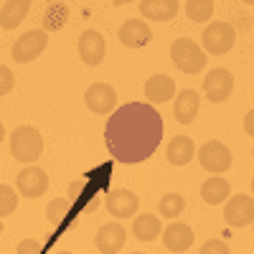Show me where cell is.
Segmentation results:
<instances>
[{"label":"cell","mask_w":254,"mask_h":254,"mask_svg":"<svg viewBox=\"0 0 254 254\" xmlns=\"http://www.w3.org/2000/svg\"><path fill=\"white\" fill-rule=\"evenodd\" d=\"M13 84H15L13 71H10L8 66H0V97L10 94V92H13Z\"/></svg>","instance_id":"83f0119b"},{"label":"cell","mask_w":254,"mask_h":254,"mask_svg":"<svg viewBox=\"0 0 254 254\" xmlns=\"http://www.w3.org/2000/svg\"><path fill=\"white\" fill-rule=\"evenodd\" d=\"M84 102H87V107L94 112V115H110L115 107H117V92L110 87V84L104 81H97L87 89L84 94Z\"/></svg>","instance_id":"30bf717a"},{"label":"cell","mask_w":254,"mask_h":254,"mask_svg":"<svg viewBox=\"0 0 254 254\" xmlns=\"http://www.w3.org/2000/svg\"><path fill=\"white\" fill-rule=\"evenodd\" d=\"M242 3H244V5H254V0H242Z\"/></svg>","instance_id":"d6a6232c"},{"label":"cell","mask_w":254,"mask_h":254,"mask_svg":"<svg viewBox=\"0 0 254 254\" xmlns=\"http://www.w3.org/2000/svg\"><path fill=\"white\" fill-rule=\"evenodd\" d=\"M198 163H201V168H206L208 173L221 176V173H226L231 168V150L219 140H208V142H203L198 147Z\"/></svg>","instance_id":"5b68a950"},{"label":"cell","mask_w":254,"mask_h":254,"mask_svg":"<svg viewBox=\"0 0 254 254\" xmlns=\"http://www.w3.org/2000/svg\"><path fill=\"white\" fill-rule=\"evenodd\" d=\"M5 140V130H3V122H0V142Z\"/></svg>","instance_id":"1f68e13d"},{"label":"cell","mask_w":254,"mask_h":254,"mask_svg":"<svg viewBox=\"0 0 254 254\" xmlns=\"http://www.w3.org/2000/svg\"><path fill=\"white\" fill-rule=\"evenodd\" d=\"M178 0H140V13L147 20H171L178 13Z\"/></svg>","instance_id":"ac0fdd59"},{"label":"cell","mask_w":254,"mask_h":254,"mask_svg":"<svg viewBox=\"0 0 254 254\" xmlns=\"http://www.w3.org/2000/svg\"><path fill=\"white\" fill-rule=\"evenodd\" d=\"M229 181H224L221 176H214V178H208L203 186H201V198L208 203V206H219L229 198Z\"/></svg>","instance_id":"44dd1931"},{"label":"cell","mask_w":254,"mask_h":254,"mask_svg":"<svg viewBox=\"0 0 254 254\" xmlns=\"http://www.w3.org/2000/svg\"><path fill=\"white\" fill-rule=\"evenodd\" d=\"M252 193H254V178H252Z\"/></svg>","instance_id":"d590c367"},{"label":"cell","mask_w":254,"mask_h":254,"mask_svg":"<svg viewBox=\"0 0 254 254\" xmlns=\"http://www.w3.org/2000/svg\"><path fill=\"white\" fill-rule=\"evenodd\" d=\"M104 51H107V44L99 31H84L79 36V56L87 66H99L104 61Z\"/></svg>","instance_id":"7c38bea8"},{"label":"cell","mask_w":254,"mask_h":254,"mask_svg":"<svg viewBox=\"0 0 254 254\" xmlns=\"http://www.w3.org/2000/svg\"><path fill=\"white\" fill-rule=\"evenodd\" d=\"M15 208H18V196H15V190H13L10 186H3V183H0V219L10 216Z\"/></svg>","instance_id":"484cf974"},{"label":"cell","mask_w":254,"mask_h":254,"mask_svg":"<svg viewBox=\"0 0 254 254\" xmlns=\"http://www.w3.org/2000/svg\"><path fill=\"white\" fill-rule=\"evenodd\" d=\"M56 254H71V252H56Z\"/></svg>","instance_id":"e575fe53"},{"label":"cell","mask_w":254,"mask_h":254,"mask_svg":"<svg viewBox=\"0 0 254 254\" xmlns=\"http://www.w3.org/2000/svg\"><path fill=\"white\" fill-rule=\"evenodd\" d=\"M171 59L183 74H198L206 66V51L196 46L190 38H178L171 46Z\"/></svg>","instance_id":"3957f363"},{"label":"cell","mask_w":254,"mask_h":254,"mask_svg":"<svg viewBox=\"0 0 254 254\" xmlns=\"http://www.w3.org/2000/svg\"><path fill=\"white\" fill-rule=\"evenodd\" d=\"M198 104H201L198 92H193V89L178 92V97H176V120L181 125H190L198 115Z\"/></svg>","instance_id":"ffe728a7"},{"label":"cell","mask_w":254,"mask_h":254,"mask_svg":"<svg viewBox=\"0 0 254 254\" xmlns=\"http://www.w3.org/2000/svg\"><path fill=\"white\" fill-rule=\"evenodd\" d=\"M69 211H71V201H66V198H54V201L46 206V219H49L54 226H64V221H66V216H69Z\"/></svg>","instance_id":"d4e9b609"},{"label":"cell","mask_w":254,"mask_h":254,"mask_svg":"<svg viewBox=\"0 0 254 254\" xmlns=\"http://www.w3.org/2000/svg\"><path fill=\"white\" fill-rule=\"evenodd\" d=\"M237 31L234 26H229L226 20H214L203 28V51L211 56H224L234 49Z\"/></svg>","instance_id":"277c9868"},{"label":"cell","mask_w":254,"mask_h":254,"mask_svg":"<svg viewBox=\"0 0 254 254\" xmlns=\"http://www.w3.org/2000/svg\"><path fill=\"white\" fill-rule=\"evenodd\" d=\"M110 3H115V5H127V3H132V0H110Z\"/></svg>","instance_id":"4dcf8cb0"},{"label":"cell","mask_w":254,"mask_h":254,"mask_svg":"<svg viewBox=\"0 0 254 254\" xmlns=\"http://www.w3.org/2000/svg\"><path fill=\"white\" fill-rule=\"evenodd\" d=\"M165 155H168V163H173V165H188L196 155V145L186 135H176L171 142H168Z\"/></svg>","instance_id":"e0dca14e"},{"label":"cell","mask_w":254,"mask_h":254,"mask_svg":"<svg viewBox=\"0 0 254 254\" xmlns=\"http://www.w3.org/2000/svg\"><path fill=\"white\" fill-rule=\"evenodd\" d=\"M49 46V38H46V31H28L26 36H20L13 46V59L18 64H28L33 59H38L41 54L46 51Z\"/></svg>","instance_id":"52a82bcc"},{"label":"cell","mask_w":254,"mask_h":254,"mask_svg":"<svg viewBox=\"0 0 254 254\" xmlns=\"http://www.w3.org/2000/svg\"><path fill=\"white\" fill-rule=\"evenodd\" d=\"M132 234H135V239H140V242H153V239H158V237L163 234V224H160V219L153 216V214H142V216H137L135 224H132Z\"/></svg>","instance_id":"7402d4cb"},{"label":"cell","mask_w":254,"mask_h":254,"mask_svg":"<svg viewBox=\"0 0 254 254\" xmlns=\"http://www.w3.org/2000/svg\"><path fill=\"white\" fill-rule=\"evenodd\" d=\"M145 97L153 104H163L168 99H173L176 97V81L165 74H153L145 81Z\"/></svg>","instance_id":"2e32d148"},{"label":"cell","mask_w":254,"mask_h":254,"mask_svg":"<svg viewBox=\"0 0 254 254\" xmlns=\"http://www.w3.org/2000/svg\"><path fill=\"white\" fill-rule=\"evenodd\" d=\"M18 254H44V247H41L36 239H23L18 244Z\"/></svg>","instance_id":"f1b7e54d"},{"label":"cell","mask_w":254,"mask_h":254,"mask_svg":"<svg viewBox=\"0 0 254 254\" xmlns=\"http://www.w3.org/2000/svg\"><path fill=\"white\" fill-rule=\"evenodd\" d=\"M125 239H127V231L122 224L112 221V224H104L99 231H97V237H94V244L102 254H117L122 247H125Z\"/></svg>","instance_id":"4fadbf2b"},{"label":"cell","mask_w":254,"mask_h":254,"mask_svg":"<svg viewBox=\"0 0 254 254\" xmlns=\"http://www.w3.org/2000/svg\"><path fill=\"white\" fill-rule=\"evenodd\" d=\"M15 188L20 190V196H26V198H38V196L46 193V188H49V176H46L44 168L28 165V168H23V171L18 173Z\"/></svg>","instance_id":"9c48e42d"},{"label":"cell","mask_w":254,"mask_h":254,"mask_svg":"<svg viewBox=\"0 0 254 254\" xmlns=\"http://www.w3.org/2000/svg\"><path fill=\"white\" fill-rule=\"evenodd\" d=\"M150 38H153L150 26H147L145 20H140V18H130V20H125V23L120 26V41H122V46H127V49H140Z\"/></svg>","instance_id":"5bb4252c"},{"label":"cell","mask_w":254,"mask_h":254,"mask_svg":"<svg viewBox=\"0 0 254 254\" xmlns=\"http://www.w3.org/2000/svg\"><path fill=\"white\" fill-rule=\"evenodd\" d=\"M132 254H142V252H132Z\"/></svg>","instance_id":"8d00e7d4"},{"label":"cell","mask_w":254,"mask_h":254,"mask_svg":"<svg viewBox=\"0 0 254 254\" xmlns=\"http://www.w3.org/2000/svg\"><path fill=\"white\" fill-rule=\"evenodd\" d=\"M0 234H3V221H0Z\"/></svg>","instance_id":"836d02e7"},{"label":"cell","mask_w":254,"mask_h":254,"mask_svg":"<svg viewBox=\"0 0 254 254\" xmlns=\"http://www.w3.org/2000/svg\"><path fill=\"white\" fill-rule=\"evenodd\" d=\"M193 239H196V234H193V229H190L188 224L176 221V224H168V229H163V244H165L168 252L181 254V252L190 249Z\"/></svg>","instance_id":"9a60e30c"},{"label":"cell","mask_w":254,"mask_h":254,"mask_svg":"<svg viewBox=\"0 0 254 254\" xmlns=\"http://www.w3.org/2000/svg\"><path fill=\"white\" fill-rule=\"evenodd\" d=\"M163 140V117L147 102H130L115 110L104 127V142L115 160L142 163L150 158Z\"/></svg>","instance_id":"6da1fadb"},{"label":"cell","mask_w":254,"mask_h":254,"mask_svg":"<svg viewBox=\"0 0 254 254\" xmlns=\"http://www.w3.org/2000/svg\"><path fill=\"white\" fill-rule=\"evenodd\" d=\"M252 155H254V147H252Z\"/></svg>","instance_id":"74e56055"},{"label":"cell","mask_w":254,"mask_h":254,"mask_svg":"<svg viewBox=\"0 0 254 254\" xmlns=\"http://www.w3.org/2000/svg\"><path fill=\"white\" fill-rule=\"evenodd\" d=\"M234 92V76H231V71H226L224 66H216L211 69L208 76L203 79V94L208 102H224L229 99V94Z\"/></svg>","instance_id":"ba28073f"},{"label":"cell","mask_w":254,"mask_h":254,"mask_svg":"<svg viewBox=\"0 0 254 254\" xmlns=\"http://www.w3.org/2000/svg\"><path fill=\"white\" fill-rule=\"evenodd\" d=\"M31 5H33V0H8V3L3 5V10H0V26H3L5 31L18 28L20 23H23V18L28 15Z\"/></svg>","instance_id":"d6986e66"},{"label":"cell","mask_w":254,"mask_h":254,"mask_svg":"<svg viewBox=\"0 0 254 254\" xmlns=\"http://www.w3.org/2000/svg\"><path fill=\"white\" fill-rule=\"evenodd\" d=\"M186 15L193 20V23H208L211 15H214V0H188Z\"/></svg>","instance_id":"603a6c76"},{"label":"cell","mask_w":254,"mask_h":254,"mask_svg":"<svg viewBox=\"0 0 254 254\" xmlns=\"http://www.w3.org/2000/svg\"><path fill=\"white\" fill-rule=\"evenodd\" d=\"M183 208H186V198L181 193H165L158 203V211H160V216L163 219H176L183 214Z\"/></svg>","instance_id":"cb8c5ba5"},{"label":"cell","mask_w":254,"mask_h":254,"mask_svg":"<svg viewBox=\"0 0 254 254\" xmlns=\"http://www.w3.org/2000/svg\"><path fill=\"white\" fill-rule=\"evenodd\" d=\"M224 219L234 229H244L254 224V196H247V193L231 196L229 203L224 206Z\"/></svg>","instance_id":"8992f818"},{"label":"cell","mask_w":254,"mask_h":254,"mask_svg":"<svg viewBox=\"0 0 254 254\" xmlns=\"http://www.w3.org/2000/svg\"><path fill=\"white\" fill-rule=\"evenodd\" d=\"M201 254H231L229 244L221 242V239H208L203 247H201Z\"/></svg>","instance_id":"4316f807"},{"label":"cell","mask_w":254,"mask_h":254,"mask_svg":"<svg viewBox=\"0 0 254 254\" xmlns=\"http://www.w3.org/2000/svg\"><path fill=\"white\" fill-rule=\"evenodd\" d=\"M51 3H54V0H51Z\"/></svg>","instance_id":"f35d334b"},{"label":"cell","mask_w":254,"mask_h":254,"mask_svg":"<svg viewBox=\"0 0 254 254\" xmlns=\"http://www.w3.org/2000/svg\"><path fill=\"white\" fill-rule=\"evenodd\" d=\"M104 206H107V211L115 216V219H132L137 214V196L132 193V190H125V188H115L112 193H107V198H104Z\"/></svg>","instance_id":"8fae6325"},{"label":"cell","mask_w":254,"mask_h":254,"mask_svg":"<svg viewBox=\"0 0 254 254\" xmlns=\"http://www.w3.org/2000/svg\"><path fill=\"white\" fill-rule=\"evenodd\" d=\"M244 130H247V135L254 137V110H249L247 117H244Z\"/></svg>","instance_id":"f546056e"},{"label":"cell","mask_w":254,"mask_h":254,"mask_svg":"<svg viewBox=\"0 0 254 254\" xmlns=\"http://www.w3.org/2000/svg\"><path fill=\"white\" fill-rule=\"evenodd\" d=\"M10 153L18 163H36L41 158V153H44V137H41V132L36 130V127H18V130H13L10 135Z\"/></svg>","instance_id":"7a4b0ae2"}]
</instances>
